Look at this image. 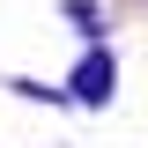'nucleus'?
Wrapping results in <instances>:
<instances>
[{
  "label": "nucleus",
  "instance_id": "nucleus-1",
  "mask_svg": "<svg viewBox=\"0 0 148 148\" xmlns=\"http://www.w3.org/2000/svg\"><path fill=\"white\" fill-rule=\"evenodd\" d=\"M104 82H111V59H104V52H96V59H89V67H82V82H74V89H82V96H104Z\"/></svg>",
  "mask_w": 148,
  "mask_h": 148
}]
</instances>
